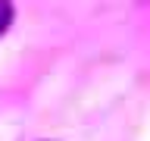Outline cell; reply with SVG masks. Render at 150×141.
<instances>
[{"instance_id":"6da1fadb","label":"cell","mask_w":150,"mask_h":141,"mask_svg":"<svg viewBox=\"0 0 150 141\" xmlns=\"http://www.w3.org/2000/svg\"><path fill=\"white\" fill-rule=\"evenodd\" d=\"M9 22H13V3L9 0H0V35L9 28Z\"/></svg>"}]
</instances>
